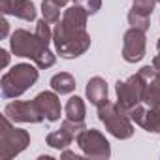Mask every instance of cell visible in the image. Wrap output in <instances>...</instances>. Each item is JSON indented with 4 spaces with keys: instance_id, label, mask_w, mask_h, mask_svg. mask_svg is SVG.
Returning <instances> with one entry per match:
<instances>
[{
    "instance_id": "obj_26",
    "label": "cell",
    "mask_w": 160,
    "mask_h": 160,
    "mask_svg": "<svg viewBox=\"0 0 160 160\" xmlns=\"http://www.w3.org/2000/svg\"><path fill=\"white\" fill-rule=\"evenodd\" d=\"M60 158L64 160V158H81V154H77V152H73V151H68V149H64L62 152H60Z\"/></svg>"
},
{
    "instance_id": "obj_23",
    "label": "cell",
    "mask_w": 160,
    "mask_h": 160,
    "mask_svg": "<svg viewBox=\"0 0 160 160\" xmlns=\"http://www.w3.org/2000/svg\"><path fill=\"white\" fill-rule=\"evenodd\" d=\"M55 62H57V57H55V53L47 47L36 60H34V64L40 68V70H47V68H51V66H55Z\"/></svg>"
},
{
    "instance_id": "obj_30",
    "label": "cell",
    "mask_w": 160,
    "mask_h": 160,
    "mask_svg": "<svg viewBox=\"0 0 160 160\" xmlns=\"http://www.w3.org/2000/svg\"><path fill=\"white\" fill-rule=\"evenodd\" d=\"M156 49H158V53H160V38H158V42H156Z\"/></svg>"
},
{
    "instance_id": "obj_19",
    "label": "cell",
    "mask_w": 160,
    "mask_h": 160,
    "mask_svg": "<svg viewBox=\"0 0 160 160\" xmlns=\"http://www.w3.org/2000/svg\"><path fill=\"white\" fill-rule=\"evenodd\" d=\"M60 4L55 2V0H43L42 2V15L47 23L51 25H57L60 21Z\"/></svg>"
},
{
    "instance_id": "obj_10",
    "label": "cell",
    "mask_w": 160,
    "mask_h": 160,
    "mask_svg": "<svg viewBox=\"0 0 160 160\" xmlns=\"http://www.w3.org/2000/svg\"><path fill=\"white\" fill-rule=\"evenodd\" d=\"M34 100H36L40 111L43 113L45 121H49V122H57V121H60L62 108H60L58 92H55V91H43V92H40Z\"/></svg>"
},
{
    "instance_id": "obj_29",
    "label": "cell",
    "mask_w": 160,
    "mask_h": 160,
    "mask_svg": "<svg viewBox=\"0 0 160 160\" xmlns=\"http://www.w3.org/2000/svg\"><path fill=\"white\" fill-rule=\"evenodd\" d=\"M152 66H154V68H156V70L160 72V53H158V55H156V57L152 58Z\"/></svg>"
},
{
    "instance_id": "obj_24",
    "label": "cell",
    "mask_w": 160,
    "mask_h": 160,
    "mask_svg": "<svg viewBox=\"0 0 160 160\" xmlns=\"http://www.w3.org/2000/svg\"><path fill=\"white\" fill-rule=\"evenodd\" d=\"M75 4H79L89 15H94V13H98L100 8H102V0H77Z\"/></svg>"
},
{
    "instance_id": "obj_13",
    "label": "cell",
    "mask_w": 160,
    "mask_h": 160,
    "mask_svg": "<svg viewBox=\"0 0 160 160\" xmlns=\"http://www.w3.org/2000/svg\"><path fill=\"white\" fill-rule=\"evenodd\" d=\"M87 19H89V13L79 6V4H72L64 10L62 17H60V23L64 27H70V28H87Z\"/></svg>"
},
{
    "instance_id": "obj_22",
    "label": "cell",
    "mask_w": 160,
    "mask_h": 160,
    "mask_svg": "<svg viewBox=\"0 0 160 160\" xmlns=\"http://www.w3.org/2000/svg\"><path fill=\"white\" fill-rule=\"evenodd\" d=\"M154 6H156V0H132V10L147 17H151V13L154 12Z\"/></svg>"
},
{
    "instance_id": "obj_12",
    "label": "cell",
    "mask_w": 160,
    "mask_h": 160,
    "mask_svg": "<svg viewBox=\"0 0 160 160\" xmlns=\"http://www.w3.org/2000/svg\"><path fill=\"white\" fill-rule=\"evenodd\" d=\"M85 94H87V100L92 104V106H102L106 104L109 98H108V83L106 79L100 77V75H94L87 81V87H85Z\"/></svg>"
},
{
    "instance_id": "obj_28",
    "label": "cell",
    "mask_w": 160,
    "mask_h": 160,
    "mask_svg": "<svg viewBox=\"0 0 160 160\" xmlns=\"http://www.w3.org/2000/svg\"><path fill=\"white\" fill-rule=\"evenodd\" d=\"M0 55H2V68H6V66L10 64V55H8V51H6V49L0 51Z\"/></svg>"
},
{
    "instance_id": "obj_11",
    "label": "cell",
    "mask_w": 160,
    "mask_h": 160,
    "mask_svg": "<svg viewBox=\"0 0 160 160\" xmlns=\"http://www.w3.org/2000/svg\"><path fill=\"white\" fill-rule=\"evenodd\" d=\"M4 15H13L23 21H36V6L30 0H0Z\"/></svg>"
},
{
    "instance_id": "obj_21",
    "label": "cell",
    "mask_w": 160,
    "mask_h": 160,
    "mask_svg": "<svg viewBox=\"0 0 160 160\" xmlns=\"http://www.w3.org/2000/svg\"><path fill=\"white\" fill-rule=\"evenodd\" d=\"M51 23H47L43 17L40 19V21H36V28H34V32H36V36L45 43V45H49L51 42H53V30H51V27H49Z\"/></svg>"
},
{
    "instance_id": "obj_7",
    "label": "cell",
    "mask_w": 160,
    "mask_h": 160,
    "mask_svg": "<svg viewBox=\"0 0 160 160\" xmlns=\"http://www.w3.org/2000/svg\"><path fill=\"white\" fill-rule=\"evenodd\" d=\"M49 45H45L36 32H28L25 28H17L15 32H12L10 38V49L15 57H23V58H30L32 62L47 49Z\"/></svg>"
},
{
    "instance_id": "obj_9",
    "label": "cell",
    "mask_w": 160,
    "mask_h": 160,
    "mask_svg": "<svg viewBox=\"0 0 160 160\" xmlns=\"http://www.w3.org/2000/svg\"><path fill=\"white\" fill-rule=\"evenodd\" d=\"M145 51H147L145 32L130 27L122 38V58L130 64H136L145 57Z\"/></svg>"
},
{
    "instance_id": "obj_4",
    "label": "cell",
    "mask_w": 160,
    "mask_h": 160,
    "mask_svg": "<svg viewBox=\"0 0 160 160\" xmlns=\"http://www.w3.org/2000/svg\"><path fill=\"white\" fill-rule=\"evenodd\" d=\"M30 145V134L23 128L13 126L6 115H2V128H0V158L12 160L21 154Z\"/></svg>"
},
{
    "instance_id": "obj_14",
    "label": "cell",
    "mask_w": 160,
    "mask_h": 160,
    "mask_svg": "<svg viewBox=\"0 0 160 160\" xmlns=\"http://www.w3.org/2000/svg\"><path fill=\"white\" fill-rule=\"evenodd\" d=\"M51 89L58 94H72L75 91V79L72 73L68 72H60V73H55L51 77V81H49Z\"/></svg>"
},
{
    "instance_id": "obj_15",
    "label": "cell",
    "mask_w": 160,
    "mask_h": 160,
    "mask_svg": "<svg viewBox=\"0 0 160 160\" xmlns=\"http://www.w3.org/2000/svg\"><path fill=\"white\" fill-rule=\"evenodd\" d=\"M64 113H66V117H68V119H72V121L85 122V115H87L85 100H83L81 96H72V98L66 102Z\"/></svg>"
},
{
    "instance_id": "obj_20",
    "label": "cell",
    "mask_w": 160,
    "mask_h": 160,
    "mask_svg": "<svg viewBox=\"0 0 160 160\" xmlns=\"http://www.w3.org/2000/svg\"><path fill=\"white\" fill-rule=\"evenodd\" d=\"M128 25H130L132 28H138V30L147 32V30H149V27H151V21H149V17H147V15H141V13H138V12L130 10V12H128Z\"/></svg>"
},
{
    "instance_id": "obj_18",
    "label": "cell",
    "mask_w": 160,
    "mask_h": 160,
    "mask_svg": "<svg viewBox=\"0 0 160 160\" xmlns=\"http://www.w3.org/2000/svg\"><path fill=\"white\" fill-rule=\"evenodd\" d=\"M143 102L149 108H160V72L152 81L147 83L145 87V94H143Z\"/></svg>"
},
{
    "instance_id": "obj_16",
    "label": "cell",
    "mask_w": 160,
    "mask_h": 160,
    "mask_svg": "<svg viewBox=\"0 0 160 160\" xmlns=\"http://www.w3.org/2000/svg\"><path fill=\"white\" fill-rule=\"evenodd\" d=\"M73 139H75V136H73V134H70L68 130H64L62 126H60L58 130L49 132V134H47V138H45L47 145H49V147H53V149H58V151L68 149V147L72 145V141H73Z\"/></svg>"
},
{
    "instance_id": "obj_1",
    "label": "cell",
    "mask_w": 160,
    "mask_h": 160,
    "mask_svg": "<svg viewBox=\"0 0 160 160\" xmlns=\"http://www.w3.org/2000/svg\"><path fill=\"white\" fill-rule=\"evenodd\" d=\"M53 43L62 58H77L89 51L91 36L87 28H70L58 21L53 28Z\"/></svg>"
},
{
    "instance_id": "obj_31",
    "label": "cell",
    "mask_w": 160,
    "mask_h": 160,
    "mask_svg": "<svg viewBox=\"0 0 160 160\" xmlns=\"http://www.w3.org/2000/svg\"><path fill=\"white\" fill-rule=\"evenodd\" d=\"M156 2H158V4H160V0H156Z\"/></svg>"
},
{
    "instance_id": "obj_6",
    "label": "cell",
    "mask_w": 160,
    "mask_h": 160,
    "mask_svg": "<svg viewBox=\"0 0 160 160\" xmlns=\"http://www.w3.org/2000/svg\"><path fill=\"white\" fill-rule=\"evenodd\" d=\"M75 143H77L79 149H81V152L85 156H89V158L104 160V158L111 156V145H109V141L96 128H83L81 132L77 134Z\"/></svg>"
},
{
    "instance_id": "obj_27",
    "label": "cell",
    "mask_w": 160,
    "mask_h": 160,
    "mask_svg": "<svg viewBox=\"0 0 160 160\" xmlns=\"http://www.w3.org/2000/svg\"><path fill=\"white\" fill-rule=\"evenodd\" d=\"M0 25H2V34H0V36H2V38H6L8 36V32H10V25H8V21L2 17V21H0Z\"/></svg>"
},
{
    "instance_id": "obj_17",
    "label": "cell",
    "mask_w": 160,
    "mask_h": 160,
    "mask_svg": "<svg viewBox=\"0 0 160 160\" xmlns=\"http://www.w3.org/2000/svg\"><path fill=\"white\" fill-rule=\"evenodd\" d=\"M138 124L151 134H160V108H145Z\"/></svg>"
},
{
    "instance_id": "obj_5",
    "label": "cell",
    "mask_w": 160,
    "mask_h": 160,
    "mask_svg": "<svg viewBox=\"0 0 160 160\" xmlns=\"http://www.w3.org/2000/svg\"><path fill=\"white\" fill-rule=\"evenodd\" d=\"M145 79L139 73L130 75L126 81H117L115 85V92H117V104L119 108L128 113L134 106L143 104V94H145Z\"/></svg>"
},
{
    "instance_id": "obj_25",
    "label": "cell",
    "mask_w": 160,
    "mask_h": 160,
    "mask_svg": "<svg viewBox=\"0 0 160 160\" xmlns=\"http://www.w3.org/2000/svg\"><path fill=\"white\" fill-rule=\"evenodd\" d=\"M60 126H62L64 130H68L70 134H73L75 138H77V134L81 132L83 128H87V126H85V122H77V121H72V119H68V117L60 122Z\"/></svg>"
},
{
    "instance_id": "obj_2",
    "label": "cell",
    "mask_w": 160,
    "mask_h": 160,
    "mask_svg": "<svg viewBox=\"0 0 160 160\" xmlns=\"http://www.w3.org/2000/svg\"><path fill=\"white\" fill-rule=\"evenodd\" d=\"M40 68L34 64H15L12 70H8L2 79H0V92L4 98H19L25 94L32 85H36L38 77H40Z\"/></svg>"
},
{
    "instance_id": "obj_3",
    "label": "cell",
    "mask_w": 160,
    "mask_h": 160,
    "mask_svg": "<svg viewBox=\"0 0 160 160\" xmlns=\"http://www.w3.org/2000/svg\"><path fill=\"white\" fill-rule=\"evenodd\" d=\"M98 119L106 126V130L117 139H128L134 136V122L119 108V104L108 100L106 104L98 106Z\"/></svg>"
},
{
    "instance_id": "obj_8",
    "label": "cell",
    "mask_w": 160,
    "mask_h": 160,
    "mask_svg": "<svg viewBox=\"0 0 160 160\" xmlns=\"http://www.w3.org/2000/svg\"><path fill=\"white\" fill-rule=\"evenodd\" d=\"M4 115L10 121H13V122H30V124H38V122H42L45 119L43 113L40 111L36 100H30V102H23V100L10 102L4 108Z\"/></svg>"
}]
</instances>
